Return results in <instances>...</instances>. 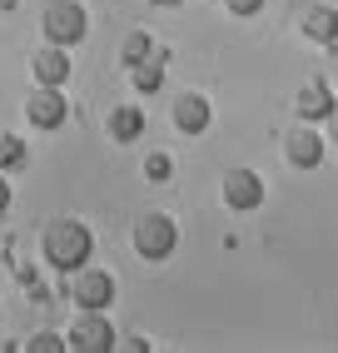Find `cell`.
Returning a JSON list of instances; mask_svg holds the SVG:
<instances>
[{"instance_id": "7a4b0ae2", "label": "cell", "mask_w": 338, "mask_h": 353, "mask_svg": "<svg viewBox=\"0 0 338 353\" xmlns=\"http://www.w3.org/2000/svg\"><path fill=\"white\" fill-rule=\"evenodd\" d=\"M130 244H135V254L144 259V264H164V259L179 249V224L169 219V214H159V209H150V214L135 219Z\"/></svg>"}, {"instance_id": "ba28073f", "label": "cell", "mask_w": 338, "mask_h": 353, "mask_svg": "<svg viewBox=\"0 0 338 353\" xmlns=\"http://www.w3.org/2000/svg\"><path fill=\"white\" fill-rule=\"evenodd\" d=\"M219 194H224V204L234 209V214H249V209L264 204V179L254 170H229L224 184H219Z\"/></svg>"}, {"instance_id": "3957f363", "label": "cell", "mask_w": 338, "mask_h": 353, "mask_svg": "<svg viewBox=\"0 0 338 353\" xmlns=\"http://www.w3.org/2000/svg\"><path fill=\"white\" fill-rule=\"evenodd\" d=\"M40 30H45V45H80L90 35V10L80 6V0H50L40 15Z\"/></svg>"}, {"instance_id": "8fae6325", "label": "cell", "mask_w": 338, "mask_h": 353, "mask_svg": "<svg viewBox=\"0 0 338 353\" xmlns=\"http://www.w3.org/2000/svg\"><path fill=\"white\" fill-rule=\"evenodd\" d=\"M164 70H169V45H155V50L144 55L139 65H130V85H135V95H159Z\"/></svg>"}, {"instance_id": "9c48e42d", "label": "cell", "mask_w": 338, "mask_h": 353, "mask_svg": "<svg viewBox=\"0 0 338 353\" xmlns=\"http://www.w3.org/2000/svg\"><path fill=\"white\" fill-rule=\"evenodd\" d=\"M333 90H328V80L324 75H313V80H304L299 85V95H294V114H299V120L304 125H319V120H328V114H333Z\"/></svg>"}, {"instance_id": "5b68a950", "label": "cell", "mask_w": 338, "mask_h": 353, "mask_svg": "<svg viewBox=\"0 0 338 353\" xmlns=\"http://www.w3.org/2000/svg\"><path fill=\"white\" fill-rule=\"evenodd\" d=\"M70 303H80V309H110L115 303V279L95 264H80L70 274Z\"/></svg>"}, {"instance_id": "5bb4252c", "label": "cell", "mask_w": 338, "mask_h": 353, "mask_svg": "<svg viewBox=\"0 0 338 353\" xmlns=\"http://www.w3.org/2000/svg\"><path fill=\"white\" fill-rule=\"evenodd\" d=\"M304 35H308L313 45H333V40H338V10H333V6H313V10L304 15Z\"/></svg>"}, {"instance_id": "d6986e66", "label": "cell", "mask_w": 338, "mask_h": 353, "mask_svg": "<svg viewBox=\"0 0 338 353\" xmlns=\"http://www.w3.org/2000/svg\"><path fill=\"white\" fill-rule=\"evenodd\" d=\"M224 6H229V15L249 20V15H259V10H264V0H224Z\"/></svg>"}, {"instance_id": "7c38bea8", "label": "cell", "mask_w": 338, "mask_h": 353, "mask_svg": "<svg viewBox=\"0 0 338 353\" xmlns=\"http://www.w3.org/2000/svg\"><path fill=\"white\" fill-rule=\"evenodd\" d=\"M70 70H75V65H70L65 45H45V50L30 55V75H35V85H60V90H65Z\"/></svg>"}, {"instance_id": "e0dca14e", "label": "cell", "mask_w": 338, "mask_h": 353, "mask_svg": "<svg viewBox=\"0 0 338 353\" xmlns=\"http://www.w3.org/2000/svg\"><path fill=\"white\" fill-rule=\"evenodd\" d=\"M150 50H155V40L144 35V30H130V35H125V45H119V60H125V70H130V65H139Z\"/></svg>"}, {"instance_id": "8992f818", "label": "cell", "mask_w": 338, "mask_h": 353, "mask_svg": "<svg viewBox=\"0 0 338 353\" xmlns=\"http://www.w3.org/2000/svg\"><path fill=\"white\" fill-rule=\"evenodd\" d=\"M26 120L35 130H60L70 120V100L60 95V85H35L26 95Z\"/></svg>"}, {"instance_id": "52a82bcc", "label": "cell", "mask_w": 338, "mask_h": 353, "mask_svg": "<svg viewBox=\"0 0 338 353\" xmlns=\"http://www.w3.org/2000/svg\"><path fill=\"white\" fill-rule=\"evenodd\" d=\"M169 120H175L179 134H209V125H214V105L199 95V90H184V95L169 100Z\"/></svg>"}, {"instance_id": "7402d4cb", "label": "cell", "mask_w": 338, "mask_h": 353, "mask_svg": "<svg viewBox=\"0 0 338 353\" xmlns=\"http://www.w3.org/2000/svg\"><path fill=\"white\" fill-rule=\"evenodd\" d=\"M328 134H333V145H338V105H333V114H328Z\"/></svg>"}, {"instance_id": "2e32d148", "label": "cell", "mask_w": 338, "mask_h": 353, "mask_svg": "<svg viewBox=\"0 0 338 353\" xmlns=\"http://www.w3.org/2000/svg\"><path fill=\"white\" fill-rule=\"evenodd\" d=\"M144 179H150V184H169V179H175V159H169L164 150H150V154H144Z\"/></svg>"}, {"instance_id": "30bf717a", "label": "cell", "mask_w": 338, "mask_h": 353, "mask_svg": "<svg viewBox=\"0 0 338 353\" xmlns=\"http://www.w3.org/2000/svg\"><path fill=\"white\" fill-rule=\"evenodd\" d=\"M324 139H319V130L313 125H299V130H288L284 134V159L294 164V170H319L324 164Z\"/></svg>"}, {"instance_id": "4fadbf2b", "label": "cell", "mask_w": 338, "mask_h": 353, "mask_svg": "<svg viewBox=\"0 0 338 353\" xmlns=\"http://www.w3.org/2000/svg\"><path fill=\"white\" fill-rule=\"evenodd\" d=\"M144 134V110L139 105H115L110 110V139L115 145H135Z\"/></svg>"}, {"instance_id": "6da1fadb", "label": "cell", "mask_w": 338, "mask_h": 353, "mask_svg": "<svg viewBox=\"0 0 338 353\" xmlns=\"http://www.w3.org/2000/svg\"><path fill=\"white\" fill-rule=\"evenodd\" d=\"M40 254H45V264H50L55 274H75L80 264H90V254H95V234L90 224L80 219H50L40 234Z\"/></svg>"}, {"instance_id": "44dd1931", "label": "cell", "mask_w": 338, "mask_h": 353, "mask_svg": "<svg viewBox=\"0 0 338 353\" xmlns=\"http://www.w3.org/2000/svg\"><path fill=\"white\" fill-rule=\"evenodd\" d=\"M115 348H130V353H150L155 343H150V339H130V343H115Z\"/></svg>"}, {"instance_id": "277c9868", "label": "cell", "mask_w": 338, "mask_h": 353, "mask_svg": "<svg viewBox=\"0 0 338 353\" xmlns=\"http://www.w3.org/2000/svg\"><path fill=\"white\" fill-rule=\"evenodd\" d=\"M65 343L75 348V353H110L119 339H115V323L105 319V309H80V319L65 334Z\"/></svg>"}, {"instance_id": "ac0fdd59", "label": "cell", "mask_w": 338, "mask_h": 353, "mask_svg": "<svg viewBox=\"0 0 338 353\" xmlns=\"http://www.w3.org/2000/svg\"><path fill=\"white\" fill-rule=\"evenodd\" d=\"M20 348H26V353H65L70 343H65V339L55 334V328H40V334H35L30 343H20Z\"/></svg>"}, {"instance_id": "603a6c76", "label": "cell", "mask_w": 338, "mask_h": 353, "mask_svg": "<svg viewBox=\"0 0 338 353\" xmlns=\"http://www.w3.org/2000/svg\"><path fill=\"white\" fill-rule=\"evenodd\" d=\"M0 10H15V0H0Z\"/></svg>"}, {"instance_id": "9a60e30c", "label": "cell", "mask_w": 338, "mask_h": 353, "mask_svg": "<svg viewBox=\"0 0 338 353\" xmlns=\"http://www.w3.org/2000/svg\"><path fill=\"white\" fill-rule=\"evenodd\" d=\"M26 159H30L26 139L6 130V134H0V174H15V170H26Z\"/></svg>"}, {"instance_id": "ffe728a7", "label": "cell", "mask_w": 338, "mask_h": 353, "mask_svg": "<svg viewBox=\"0 0 338 353\" xmlns=\"http://www.w3.org/2000/svg\"><path fill=\"white\" fill-rule=\"evenodd\" d=\"M10 199H15V190H10V174H0V214H10Z\"/></svg>"}]
</instances>
